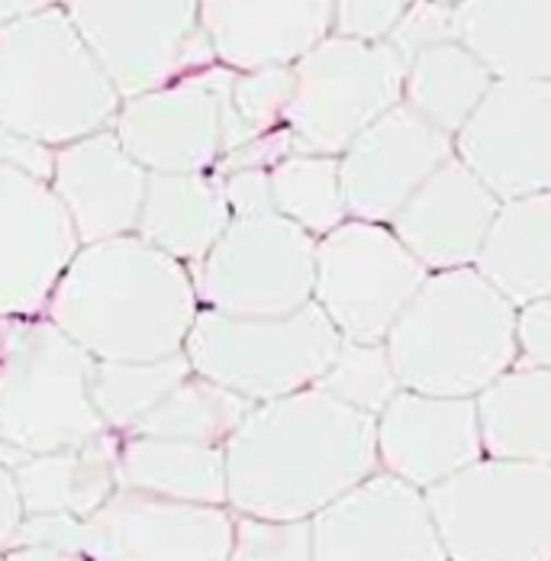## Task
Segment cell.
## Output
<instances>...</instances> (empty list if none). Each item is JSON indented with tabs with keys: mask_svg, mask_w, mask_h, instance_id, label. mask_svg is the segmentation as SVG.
I'll use <instances>...</instances> for the list:
<instances>
[{
	"mask_svg": "<svg viewBox=\"0 0 551 561\" xmlns=\"http://www.w3.org/2000/svg\"><path fill=\"white\" fill-rule=\"evenodd\" d=\"M194 371L187 352H174L149 362H107L97 358L91 393L113 433L126 436L174 385Z\"/></svg>",
	"mask_w": 551,
	"mask_h": 561,
	"instance_id": "obj_30",
	"label": "cell"
},
{
	"mask_svg": "<svg viewBox=\"0 0 551 561\" xmlns=\"http://www.w3.org/2000/svg\"><path fill=\"white\" fill-rule=\"evenodd\" d=\"M275 210L300 224L317 239L348 217L338 156L326 152H290L272 165Z\"/></svg>",
	"mask_w": 551,
	"mask_h": 561,
	"instance_id": "obj_31",
	"label": "cell"
},
{
	"mask_svg": "<svg viewBox=\"0 0 551 561\" xmlns=\"http://www.w3.org/2000/svg\"><path fill=\"white\" fill-rule=\"evenodd\" d=\"M81 529H84V519L71 513H23L7 559H84Z\"/></svg>",
	"mask_w": 551,
	"mask_h": 561,
	"instance_id": "obj_35",
	"label": "cell"
},
{
	"mask_svg": "<svg viewBox=\"0 0 551 561\" xmlns=\"http://www.w3.org/2000/svg\"><path fill=\"white\" fill-rule=\"evenodd\" d=\"M94 365L46 313L0 320V446L39 455L107 433L91 393Z\"/></svg>",
	"mask_w": 551,
	"mask_h": 561,
	"instance_id": "obj_5",
	"label": "cell"
},
{
	"mask_svg": "<svg viewBox=\"0 0 551 561\" xmlns=\"http://www.w3.org/2000/svg\"><path fill=\"white\" fill-rule=\"evenodd\" d=\"M332 397L378 416L387 403L403 391L384 339H345L332 355L330 368L317 381Z\"/></svg>",
	"mask_w": 551,
	"mask_h": 561,
	"instance_id": "obj_32",
	"label": "cell"
},
{
	"mask_svg": "<svg viewBox=\"0 0 551 561\" xmlns=\"http://www.w3.org/2000/svg\"><path fill=\"white\" fill-rule=\"evenodd\" d=\"M119 98L214 65L200 0H61Z\"/></svg>",
	"mask_w": 551,
	"mask_h": 561,
	"instance_id": "obj_11",
	"label": "cell"
},
{
	"mask_svg": "<svg viewBox=\"0 0 551 561\" xmlns=\"http://www.w3.org/2000/svg\"><path fill=\"white\" fill-rule=\"evenodd\" d=\"M123 98L65 3L0 26V119L46 146H65L116 119Z\"/></svg>",
	"mask_w": 551,
	"mask_h": 561,
	"instance_id": "obj_4",
	"label": "cell"
},
{
	"mask_svg": "<svg viewBox=\"0 0 551 561\" xmlns=\"http://www.w3.org/2000/svg\"><path fill=\"white\" fill-rule=\"evenodd\" d=\"M61 0H0V26L16 20V16H26V13H36L43 7H53Z\"/></svg>",
	"mask_w": 551,
	"mask_h": 561,
	"instance_id": "obj_42",
	"label": "cell"
},
{
	"mask_svg": "<svg viewBox=\"0 0 551 561\" xmlns=\"http://www.w3.org/2000/svg\"><path fill=\"white\" fill-rule=\"evenodd\" d=\"M197 313L191 265L139 232L81 242L46 304L58 330L107 362L184 352Z\"/></svg>",
	"mask_w": 551,
	"mask_h": 561,
	"instance_id": "obj_2",
	"label": "cell"
},
{
	"mask_svg": "<svg viewBox=\"0 0 551 561\" xmlns=\"http://www.w3.org/2000/svg\"><path fill=\"white\" fill-rule=\"evenodd\" d=\"M426 497L451 561H551V461L484 455Z\"/></svg>",
	"mask_w": 551,
	"mask_h": 561,
	"instance_id": "obj_6",
	"label": "cell"
},
{
	"mask_svg": "<svg viewBox=\"0 0 551 561\" xmlns=\"http://www.w3.org/2000/svg\"><path fill=\"white\" fill-rule=\"evenodd\" d=\"M252 407L255 403L249 397L222 388L220 381L200 371H191L126 436L136 433V436H168V439L226 446Z\"/></svg>",
	"mask_w": 551,
	"mask_h": 561,
	"instance_id": "obj_29",
	"label": "cell"
},
{
	"mask_svg": "<svg viewBox=\"0 0 551 561\" xmlns=\"http://www.w3.org/2000/svg\"><path fill=\"white\" fill-rule=\"evenodd\" d=\"M441 3H451V7H455V3H461V0H441Z\"/></svg>",
	"mask_w": 551,
	"mask_h": 561,
	"instance_id": "obj_43",
	"label": "cell"
},
{
	"mask_svg": "<svg viewBox=\"0 0 551 561\" xmlns=\"http://www.w3.org/2000/svg\"><path fill=\"white\" fill-rule=\"evenodd\" d=\"M519 307L478 265L429 272L384 336L403 388L478 397L519 362Z\"/></svg>",
	"mask_w": 551,
	"mask_h": 561,
	"instance_id": "obj_3",
	"label": "cell"
},
{
	"mask_svg": "<svg viewBox=\"0 0 551 561\" xmlns=\"http://www.w3.org/2000/svg\"><path fill=\"white\" fill-rule=\"evenodd\" d=\"M494 81V71L461 39H445L406 61L403 104L455 136Z\"/></svg>",
	"mask_w": 551,
	"mask_h": 561,
	"instance_id": "obj_28",
	"label": "cell"
},
{
	"mask_svg": "<svg viewBox=\"0 0 551 561\" xmlns=\"http://www.w3.org/2000/svg\"><path fill=\"white\" fill-rule=\"evenodd\" d=\"M406 58L387 39L330 33L294 61V91L284 126L300 152L342 156L381 113L403 101Z\"/></svg>",
	"mask_w": 551,
	"mask_h": 561,
	"instance_id": "obj_8",
	"label": "cell"
},
{
	"mask_svg": "<svg viewBox=\"0 0 551 561\" xmlns=\"http://www.w3.org/2000/svg\"><path fill=\"white\" fill-rule=\"evenodd\" d=\"M478 400L484 451L551 461V368L519 358Z\"/></svg>",
	"mask_w": 551,
	"mask_h": 561,
	"instance_id": "obj_26",
	"label": "cell"
},
{
	"mask_svg": "<svg viewBox=\"0 0 551 561\" xmlns=\"http://www.w3.org/2000/svg\"><path fill=\"white\" fill-rule=\"evenodd\" d=\"M478 272L516 304L551 294V187L500 201Z\"/></svg>",
	"mask_w": 551,
	"mask_h": 561,
	"instance_id": "obj_25",
	"label": "cell"
},
{
	"mask_svg": "<svg viewBox=\"0 0 551 561\" xmlns=\"http://www.w3.org/2000/svg\"><path fill=\"white\" fill-rule=\"evenodd\" d=\"M0 165L7 169H23L36 178H53V165H56V149L7 126L0 119Z\"/></svg>",
	"mask_w": 551,
	"mask_h": 561,
	"instance_id": "obj_39",
	"label": "cell"
},
{
	"mask_svg": "<svg viewBox=\"0 0 551 561\" xmlns=\"http://www.w3.org/2000/svg\"><path fill=\"white\" fill-rule=\"evenodd\" d=\"M335 0H200L214 56L236 71L294 65L332 33Z\"/></svg>",
	"mask_w": 551,
	"mask_h": 561,
	"instance_id": "obj_21",
	"label": "cell"
},
{
	"mask_svg": "<svg viewBox=\"0 0 551 561\" xmlns=\"http://www.w3.org/2000/svg\"><path fill=\"white\" fill-rule=\"evenodd\" d=\"M81 242L136 232L149 171L119 142L113 126L56 149L49 178Z\"/></svg>",
	"mask_w": 551,
	"mask_h": 561,
	"instance_id": "obj_20",
	"label": "cell"
},
{
	"mask_svg": "<svg viewBox=\"0 0 551 561\" xmlns=\"http://www.w3.org/2000/svg\"><path fill=\"white\" fill-rule=\"evenodd\" d=\"M496 210L500 197L491 184L451 156L410 194L390 226L429 272H441L478 262Z\"/></svg>",
	"mask_w": 551,
	"mask_h": 561,
	"instance_id": "obj_19",
	"label": "cell"
},
{
	"mask_svg": "<svg viewBox=\"0 0 551 561\" xmlns=\"http://www.w3.org/2000/svg\"><path fill=\"white\" fill-rule=\"evenodd\" d=\"M232 220L222 174L214 171H149L136 232L162 252L194 265Z\"/></svg>",
	"mask_w": 551,
	"mask_h": 561,
	"instance_id": "obj_22",
	"label": "cell"
},
{
	"mask_svg": "<svg viewBox=\"0 0 551 561\" xmlns=\"http://www.w3.org/2000/svg\"><path fill=\"white\" fill-rule=\"evenodd\" d=\"M426 278L390 224L345 217L317 242L313 300L345 339H384Z\"/></svg>",
	"mask_w": 551,
	"mask_h": 561,
	"instance_id": "obj_12",
	"label": "cell"
},
{
	"mask_svg": "<svg viewBox=\"0 0 551 561\" xmlns=\"http://www.w3.org/2000/svg\"><path fill=\"white\" fill-rule=\"evenodd\" d=\"M119 488L226 504V449L168 436H119Z\"/></svg>",
	"mask_w": 551,
	"mask_h": 561,
	"instance_id": "obj_27",
	"label": "cell"
},
{
	"mask_svg": "<svg viewBox=\"0 0 551 561\" xmlns=\"http://www.w3.org/2000/svg\"><path fill=\"white\" fill-rule=\"evenodd\" d=\"M222 449L226 504L252 516L313 519L381 468L378 416L317 385L255 403Z\"/></svg>",
	"mask_w": 551,
	"mask_h": 561,
	"instance_id": "obj_1",
	"label": "cell"
},
{
	"mask_svg": "<svg viewBox=\"0 0 551 561\" xmlns=\"http://www.w3.org/2000/svg\"><path fill=\"white\" fill-rule=\"evenodd\" d=\"M451 156L455 136L400 101L338 156L348 217L390 224L410 194Z\"/></svg>",
	"mask_w": 551,
	"mask_h": 561,
	"instance_id": "obj_17",
	"label": "cell"
},
{
	"mask_svg": "<svg viewBox=\"0 0 551 561\" xmlns=\"http://www.w3.org/2000/svg\"><path fill=\"white\" fill-rule=\"evenodd\" d=\"M317 561H448L423 488L378 468L313 513Z\"/></svg>",
	"mask_w": 551,
	"mask_h": 561,
	"instance_id": "obj_13",
	"label": "cell"
},
{
	"mask_svg": "<svg viewBox=\"0 0 551 561\" xmlns=\"http://www.w3.org/2000/svg\"><path fill=\"white\" fill-rule=\"evenodd\" d=\"M519 358L551 368V294L519 307Z\"/></svg>",
	"mask_w": 551,
	"mask_h": 561,
	"instance_id": "obj_40",
	"label": "cell"
},
{
	"mask_svg": "<svg viewBox=\"0 0 551 561\" xmlns=\"http://www.w3.org/2000/svg\"><path fill=\"white\" fill-rule=\"evenodd\" d=\"M236 68L214 61L123 98L113 133L146 171H214L249 136L232 107Z\"/></svg>",
	"mask_w": 551,
	"mask_h": 561,
	"instance_id": "obj_10",
	"label": "cell"
},
{
	"mask_svg": "<svg viewBox=\"0 0 551 561\" xmlns=\"http://www.w3.org/2000/svg\"><path fill=\"white\" fill-rule=\"evenodd\" d=\"M455 36L494 78H551V0H461Z\"/></svg>",
	"mask_w": 551,
	"mask_h": 561,
	"instance_id": "obj_24",
	"label": "cell"
},
{
	"mask_svg": "<svg viewBox=\"0 0 551 561\" xmlns=\"http://www.w3.org/2000/svg\"><path fill=\"white\" fill-rule=\"evenodd\" d=\"M317 236L284 214L232 217L214 249L191 265L200 307L277 317L313 300Z\"/></svg>",
	"mask_w": 551,
	"mask_h": 561,
	"instance_id": "obj_9",
	"label": "cell"
},
{
	"mask_svg": "<svg viewBox=\"0 0 551 561\" xmlns=\"http://www.w3.org/2000/svg\"><path fill=\"white\" fill-rule=\"evenodd\" d=\"M455 156L500 201L551 187V78H496L455 133Z\"/></svg>",
	"mask_w": 551,
	"mask_h": 561,
	"instance_id": "obj_16",
	"label": "cell"
},
{
	"mask_svg": "<svg viewBox=\"0 0 551 561\" xmlns=\"http://www.w3.org/2000/svg\"><path fill=\"white\" fill-rule=\"evenodd\" d=\"M23 501H20V488L13 478V465L0 461V556L10 552V542L16 536V526L23 519Z\"/></svg>",
	"mask_w": 551,
	"mask_h": 561,
	"instance_id": "obj_41",
	"label": "cell"
},
{
	"mask_svg": "<svg viewBox=\"0 0 551 561\" xmlns=\"http://www.w3.org/2000/svg\"><path fill=\"white\" fill-rule=\"evenodd\" d=\"M26 513H71L88 519L119 488V433H101L81 446L23 455L13 465Z\"/></svg>",
	"mask_w": 551,
	"mask_h": 561,
	"instance_id": "obj_23",
	"label": "cell"
},
{
	"mask_svg": "<svg viewBox=\"0 0 551 561\" xmlns=\"http://www.w3.org/2000/svg\"><path fill=\"white\" fill-rule=\"evenodd\" d=\"M342 345L326 310L310 300L277 317H239L200 307L184 352L194 371L252 403L313 388Z\"/></svg>",
	"mask_w": 551,
	"mask_h": 561,
	"instance_id": "obj_7",
	"label": "cell"
},
{
	"mask_svg": "<svg viewBox=\"0 0 551 561\" xmlns=\"http://www.w3.org/2000/svg\"><path fill=\"white\" fill-rule=\"evenodd\" d=\"M445 39H458V36H455V7L441 0H413L387 36V43L406 61Z\"/></svg>",
	"mask_w": 551,
	"mask_h": 561,
	"instance_id": "obj_36",
	"label": "cell"
},
{
	"mask_svg": "<svg viewBox=\"0 0 551 561\" xmlns=\"http://www.w3.org/2000/svg\"><path fill=\"white\" fill-rule=\"evenodd\" d=\"M232 559L310 561L313 559V519H280V516L236 513Z\"/></svg>",
	"mask_w": 551,
	"mask_h": 561,
	"instance_id": "obj_33",
	"label": "cell"
},
{
	"mask_svg": "<svg viewBox=\"0 0 551 561\" xmlns=\"http://www.w3.org/2000/svg\"><path fill=\"white\" fill-rule=\"evenodd\" d=\"M78 249V229L53 184L0 165V320L46 313Z\"/></svg>",
	"mask_w": 551,
	"mask_h": 561,
	"instance_id": "obj_15",
	"label": "cell"
},
{
	"mask_svg": "<svg viewBox=\"0 0 551 561\" xmlns=\"http://www.w3.org/2000/svg\"><path fill=\"white\" fill-rule=\"evenodd\" d=\"M236 513L226 504L174 501L116 488L84 519V559L94 561H226L232 559Z\"/></svg>",
	"mask_w": 551,
	"mask_h": 561,
	"instance_id": "obj_14",
	"label": "cell"
},
{
	"mask_svg": "<svg viewBox=\"0 0 551 561\" xmlns=\"http://www.w3.org/2000/svg\"><path fill=\"white\" fill-rule=\"evenodd\" d=\"M290 91H294V65H265V68L236 71L232 107L249 139L284 126Z\"/></svg>",
	"mask_w": 551,
	"mask_h": 561,
	"instance_id": "obj_34",
	"label": "cell"
},
{
	"mask_svg": "<svg viewBox=\"0 0 551 561\" xmlns=\"http://www.w3.org/2000/svg\"><path fill=\"white\" fill-rule=\"evenodd\" d=\"M474 397L403 388L378 413L381 468L429 491L455 471L484 458Z\"/></svg>",
	"mask_w": 551,
	"mask_h": 561,
	"instance_id": "obj_18",
	"label": "cell"
},
{
	"mask_svg": "<svg viewBox=\"0 0 551 561\" xmlns=\"http://www.w3.org/2000/svg\"><path fill=\"white\" fill-rule=\"evenodd\" d=\"M220 174L232 217H255L275 210L272 169H232Z\"/></svg>",
	"mask_w": 551,
	"mask_h": 561,
	"instance_id": "obj_38",
	"label": "cell"
},
{
	"mask_svg": "<svg viewBox=\"0 0 551 561\" xmlns=\"http://www.w3.org/2000/svg\"><path fill=\"white\" fill-rule=\"evenodd\" d=\"M413 0H335L332 33L355 39H387Z\"/></svg>",
	"mask_w": 551,
	"mask_h": 561,
	"instance_id": "obj_37",
	"label": "cell"
}]
</instances>
